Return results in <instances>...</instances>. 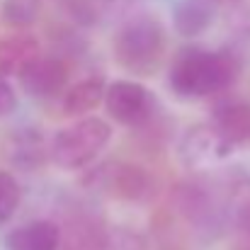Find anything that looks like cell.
I'll return each instance as SVG.
<instances>
[{
    "mask_svg": "<svg viewBox=\"0 0 250 250\" xmlns=\"http://www.w3.org/2000/svg\"><path fill=\"white\" fill-rule=\"evenodd\" d=\"M238 73L241 61L236 59V54L226 49L211 51L202 46H187L172 59L167 83L177 97L199 100L229 90L236 83Z\"/></svg>",
    "mask_w": 250,
    "mask_h": 250,
    "instance_id": "1",
    "label": "cell"
},
{
    "mask_svg": "<svg viewBox=\"0 0 250 250\" xmlns=\"http://www.w3.org/2000/svg\"><path fill=\"white\" fill-rule=\"evenodd\" d=\"M166 27L151 15H136L119 24L112 51L117 63L136 76H153L166 54Z\"/></svg>",
    "mask_w": 250,
    "mask_h": 250,
    "instance_id": "2",
    "label": "cell"
},
{
    "mask_svg": "<svg viewBox=\"0 0 250 250\" xmlns=\"http://www.w3.org/2000/svg\"><path fill=\"white\" fill-rule=\"evenodd\" d=\"M17 102L20 100H17V92H15L12 83L7 78H0V119L10 117L17 109Z\"/></svg>",
    "mask_w": 250,
    "mask_h": 250,
    "instance_id": "16",
    "label": "cell"
},
{
    "mask_svg": "<svg viewBox=\"0 0 250 250\" xmlns=\"http://www.w3.org/2000/svg\"><path fill=\"white\" fill-rule=\"evenodd\" d=\"M42 0H2V20L15 29H27L39 20Z\"/></svg>",
    "mask_w": 250,
    "mask_h": 250,
    "instance_id": "14",
    "label": "cell"
},
{
    "mask_svg": "<svg viewBox=\"0 0 250 250\" xmlns=\"http://www.w3.org/2000/svg\"><path fill=\"white\" fill-rule=\"evenodd\" d=\"M42 56L39 39L29 32H15L0 39V78L20 76L34 59Z\"/></svg>",
    "mask_w": 250,
    "mask_h": 250,
    "instance_id": "8",
    "label": "cell"
},
{
    "mask_svg": "<svg viewBox=\"0 0 250 250\" xmlns=\"http://www.w3.org/2000/svg\"><path fill=\"white\" fill-rule=\"evenodd\" d=\"M214 2H221V5H236V2H241V0H214Z\"/></svg>",
    "mask_w": 250,
    "mask_h": 250,
    "instance_id": "17",
    "label": "cell"
},
{
    "mask_svg": "<svg viewBox=\"0 0 250 250\" xmlns=\"http://www.w3.org/2000/svg\"><path fill=\"white\" fill-rule=\"evenodd\" d=\"M112 141L109 122L100 117H81L78 122L56 131L49 146L54 166L61 170H81L95 161Z\"/></svg>",
    "mask_w": 250,
    "mask_h": 250,
    "instance_id": "3",
    "label": "cell"
},
{
    "mask_svg": "<svg viewBox=\"0 0 250 250\" xmlns=\"http://www.w3.org/2000/svg\"><path fill=\"white\" fill-rule=\"evenodd\" d=\"M61 246V229L54 221H29L5 236L7 250H56Z\"/></svg>",
    "mask_w": 250,
    "mask_h": 250,
    "instance_id": "9",
    "label": "cell"
},
{
    "mask_svg": "<svg viewBox=\"0 0 250 250\" xmlns=\"http://www.w3.org/2000/svg\"><path fill=\"white\" fill-rule=\"evenodd\" d=\"M211 126L224 136V141L236 148L250 139V104L246 102H221L214 109Z\"/></svg>",
    "mask_w": 250,
    "mask_h": 250,
    "instance_id": "10",
    "label": "cell"
},
{
    "mask_svg": "<svg viewBox=\"0 0 250 250\" xmlns=\"http://www.w3.org/2000/svg\"><path fill=\"white\" fill-rule=\"evenodd\" d=\"M95 189L126 202H144L153 194V177L136 163H107L90 175Z\"/></svg>",
    "mask_w": 250,
    "mask_h": 250,
    "instance_id": "5",
    "label": "cell"
},
{
    "mask_svg": "<svg viewBox=\"0 0 250 250\" xmlns=\"http://www.w3.org/2000/svg\"><path fill=\"white\" fill-rule=\"evenodd\" d=\"M226 214L231 221L250 236V177H236L229 185L226 194Z\"/></svg>",
    "mask_w": 250,
    "mask_h": 250,
    "instance_id": "13",
    "label": "cell"
},
{
    "mask_svg": "<svg viewBox=\"0 0 250 250\" xmlns=\"http://www.w3.org/2000/svg\"><path fill=\"white\" fill-rule=\"evenodd\" d=\"M233 148L224 141V136L209 124L189 126L177 146V158L189 170H207L211 163L226 158Z\"/></svg>",
    "mask_w": 250,
    "mask_h": 250,
    "instance_id": "6",
    "label": "cell"
},
{
    "mask_svg": "<svg viewBox=\"0 0 250 250\" xmlns=\"http://www.w3.org/2000/svg\"><path fill=\"white\" fill-rule=\"evenodd\" d=\"M107 95V83L100 76H90L83 78L81 83L71 85L63 95V112L71 117H85L87 112H92L95 107H100L104 102Z\"/></svg>",
    "mask_w": 250,
    "mask_h": 250,
    "instance_id": "12",
    "label": "cell"
},
{
    "mask_svg": "<svg viewBox=\"0 0 250 250\" xmlns=\"http://www.w3.org/2000/svg\"><path fill=\"white\" fill-rule=\"evenodd\" d=\"M17 83L29 97H54L66 90L68 85V68L61 59L54 56H39L34 59L20 76Z\"/></svg>",
    "mask_w": 250,
    "mask_h": 250,
    "instance_id": "7",
    "label": "cell"
},
{
    "mask_svg": "<svg viewBox=\"0 0 250 250\" xmlns=\"http://www.w3.org/2000/svg\"><path fill=\"white\" fill-rule=\"evenodd\" d=\"M22 202V187L12 172L0 170V224L10 221Z\"/></svg>",
    "mask_w": 250,
    "mask_h": 250,
    "instance_id": "15",
    "label": "cell"
},
{
    "mask_svg": "<svg viewBox=\"0 0 250 250\" xmlns=\"http://www.w3.org/2000/svg\"><path fill=\"white\" fill-rule=\"evenodd\" d=\"M214 0H180L172 10V27L180 37H199L214 20Z\"/></svg>",
    "mask_w": 250,
    "mask_h": 250,
    "instance_id": "11",
    "label": "cell"
},
{
    "mask_svg": "<svg viewBox=\"0 0 250 250\" xmlns=\"http://www.w3.org/2000/svg\"><path fill=\"white\" fill-rule=\"evenodd\" d=\"M104 109L117 124L144 126L156 114V97L136 81H114L107 85Z\"/></svg>",
    "mask_w": 250,
    "mask_h": 250,
    "instance_id": "4",
    "label": "cell"
}]
</instances>
